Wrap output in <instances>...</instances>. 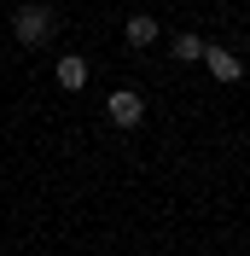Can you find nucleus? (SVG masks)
<instances>
[{"label":"nucleus","mask_w":250,"mask_h":256,"mask_svg":"<svg viewBox=\"0 0 250 256\" xmlns=\"http://www.w3.org/2000/svg\"><path fill=\"white\" fill-rule=\"evenodd\" d=\"M52 30H58V18H52L47 6H24V12H12V35L24 41V47H41V41H52Z\"/></svg>","instance_id":"nucleus-1"},{"label":"nucleus","mask_w":250,"mask_h":256,"mask_svg":"<svg viewBox=\"0 0 250 256\" xmlns=\"http://www.w3.org/2000/svg\"><path fill=\"white\" fill-rule=\"evenodd\" d=\"M105 116L116 128H140V116H146V105H140V94H134V88H116V94L105 99Z\"/></svg>","instance_id":"nucleus-2"},{"label":"nucleus","mask_w":250,"mask_h":256,"mask_svg":"<svg viewBox=\"0 0 250 256\" xmlns=\"http://www.w3.org/2000/svg\"><path fill=\"white\" fill-rule=\"evenodd\" d=\"M204 64H210V76H216V82H238V76H244V64H238L227 47H204Z\"/></svg>","instance_id":"nucleus-3"},{"label":"nucleus","mask_w":250,"mask_h":256,"mask_svg":"<svg viewBox=\"0 0 250 256\" xmlns=\"http://www.w3.org/2000/svg\"><path fill=\"white\" fill-rule=\"evenodd\" d=\"M58 88H70V94L88 88V58H82V52H64L58 58Z\"/></svg>","instance_id":"nucleus-4"},{"label":"nucleus","mask_w":250,"mask_h":256,"mask_svg":"<svg viewBox=\"0 0 250 256\" xmlns=\"http://www.w3.org/2000/svg\"><path fill=\"white\" fill-rule=\"evenodd\" d=\"M122 35H128V47H152V41H157V18H140V12H134Z\"/></svg>","instance_id":"nucleus-5"},{"label":"nucleus","mask_w":250,"mask_h":256,"mask_svg":"<svg viewBox=\"0 0 250 256\" xmlns=\"http://www.w3.org/2000/svg\"><path fill=\"white\" fill-rule=\"evenodd\" d=\"M174 58H180V64H198L204 58V41H198V35H174Z\"/></svg>","instance_id":"nucleus-6"}]
</instances>
